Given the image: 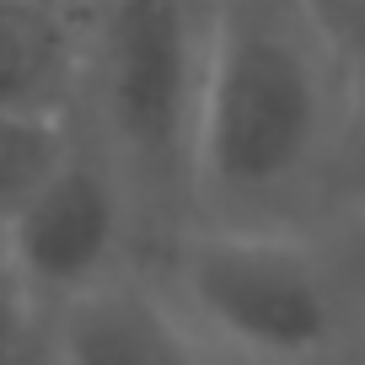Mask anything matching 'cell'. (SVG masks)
I'll return each mask as SVG.
<instances>
[{
    "label": "cell",
    "instance_id": "obj_1",
    "mask_svg": "<svg viewBox=\"0 0 365 365\" xmlns=\"http://www.w3.org/2000/svg\"><path fill=\"white\" fill-rule=\"evenodd\" d=\"M360 194V65L307 0H210L194 220L322 231Z\"/></svg>",
    "mask_w": 365,
    "mask_h": 365
},
{
    "label": "cell",
    "instance_id": "obj_2",
    "mask_svg": "<svg viewBox=\"0 0 365 365\" xmlns=\"http://www.w3.org/2000/svg\"><path fill=\"white\" fill-rule=\"evenodd\" d=\"M150 274L220 365H339L365 301L328 231L188 220Z\"/></svg>",
    "mask_w": 365,
    "mask_h": 365
},
{
    "label": "cell",
    "instance_id": "obj_3",
    "mask_svg": "<svg viewBox=\"0 0 365 365\" xmlns=\"http://www.w3.org/2000/svg\"><path fill=\"white\" fill-rule=\"evenodd\" d=\"M210 0H86L81 118L140 210L145 242L194 220Z\"/></svg>",
    "mask_w": 365,
    "mask_h": 365
},
{
    "label": "cell",
    "instance_id": "obj_4",
    "mask_svg": "<svg viewBox=\"0 0 365 365\" xmlns=\"http://www.w3.org/2000/svg\"><path fill=\"white\" fill-rule=\"evenodd\" d=\"M145 242L140 210L103 145L76 124L65 156L11 215L6 263L48 312L86 290L129 274V258Z\"/></svg>",
    "mask_w": 365,
    "mask_h": 365
},
{
    "label": "cell",
    "instance_id": "obj_5",
    "mask_svg": "<svg viewBox=\"0 0 365 365\" xmlns=\"http://www.w3.org/2000/svg\"><path fill=\"white\" fill-rule=\"evenodd\" d=\"M54 365H220L150 274L129 269L54 307Z\"/></svg>",
    "mask_w": 365,
    "mask_h": 365
},
{
    "label": "cell",
    "instance_id": "obj_6",
    "mask_svg": "<svg viewBox=\"0 0 365 365\" xmlns=\"http://www.w3.org/2000/svg\"><path fill=\"white\" fill-rule=\"evenodd\" d=\"M86 0H0V113L81 118Z\"/></svg>",
    "mask_w": 365,
    "mask_h": 365
},
{
    "label": "cell",
    "instance_id": "obj_7",
    "mask_svg": "<svg viewBox=\"0 0 365 365\" xmlns=\"http://www.w3.org/2000/svg\"><path fill=\"white\" fill-rule=\"evenodd\" d=\"M76 124L65 118H27V113H0V210L16 215L22 199L48 178L59 156H65Z\"/></svg>",
    "mask_w": 365,
    "mask_h": 365
},
{
    "label": "cell",
    "instance_id": "obj_8",
    "mask_svg": "<svg viewBox=\"0 0 365 365\" xmlns=\"http://www.w3.org/2000/svg\"><path fill=\"white\" fill-rule=\"evenodd\" d=\"M0 365H54V312L0 263Z\"/></svg>",
    "mask_w": 365,
    "mask_h": 365
},
{
    "label": "cell",
    "instance_id": "obj_9",
    "mask_svg": "<svg viewBox=\"0 0 365 365\" xmlns=\"http://www.w3.org/2000/svg\"><path fill=\"white\" fill-rule=\"evenodd\" d=\"M312 16L339 38V48L360 65L365 59V0H307Z\"/></svg>",
    "mask_w": 365,
    "mask_h": 365
},
{
    "label": "cell",
    "instance_id": "obj_10",
    "mask_svg": "<svg viewBox=\"0 0 365 365\" xmlns=\"http://www.w3.org/2000/svg\"><path fill=\"white\" fill-rule=\"evenodd\" d=\"M360 194H365V59H360Z\"/></svg>",
    "mask_w": 365,
    "mask_h": 365
}]
</instances>
